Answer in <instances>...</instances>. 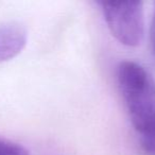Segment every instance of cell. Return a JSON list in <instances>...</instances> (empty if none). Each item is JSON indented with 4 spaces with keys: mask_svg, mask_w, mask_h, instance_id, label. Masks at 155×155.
<instances>
[{
    "mask_svg": "<svg viewBox=\"0 0 155 155\" xmlns=\"http://www.w3.org/2000/svg\"><path fill=\"white\" fill-rule=\"evenodd\" d=\"M117 75L135 130L142 134L155 127V81L151 74L136 62L123 61Z\"/></svg>",
    "mask_w": 155,
    "mask_h": 155,
    "instance_id": "1",
    "label": "cell"
},
{
    "mask_svg": "<svg viewBox=\"0 0 155 155\" xmlns=\"http://www.w3.org/2000/svg\"><path fill=\"white\" fill-rule=\"evenodd\" d=\"M104 19L113 36L122 45L136 47L144 33L143 3L141 1L100 2Z\"/></svg>",
    "mask_w": 155,
    "mask_h": 155,
    "instance_id": "2",
    "label": "cell"
},
{
    "mask_svg": "<svg viewBox=\"0 0 155 155\" xmlns=\"http://www.w3.org/2000/svg\"><path fill=\"white\" fill-rule=\"evenodd\" d=\"M28 33L24 26L10 21L0 24V63L17 56L26 47Z\"/></svg>",
    "mask_w": 155,
    "mask_h": 155,
    "instance_id": "3",
    "label": "cell"
},
{
    "mask_svg": "<svg viewBox=\"0 0 155 155\" xmlns=\"http://www.w3.org/2000/svg\"><path fill=\"white\" fill-rule=\"evenodd\" d=\"M0 155H29V152L21 144L0 137Z\"/></svg>",
    "mask_w": 155,
    "mask_h": 155,
    "instance_id": "4",
    "label": "cell"
},
{
    "mask_svg": "<svg viewBox=\"0 0 155 155\" xmlns=\"http://www.w3.org/2000/svg\"><path fill=\"white\" fill-rule=\"evenodd\" d=\"M140 146L146 155H155V127L140 134Z\"/></svg>",
    "mask_w": 155,
    "mask_h": 155,
    "instance_id": "5",
    "label": "cell"
},
{
    "mask_svg": "<svg viewBox=\"0 0 155 155\" xmlns=\"http://www.w3.org/2000/svg\"><path fill=\"white\" fill-rule=\"evenodd\" d=\"M150 39H151V46H152V52L155 58V9H154V14H153V17H152V22H151Z\"/></svg>",
    "mask_w": 155,
    "mask_h": 155,
    "instance_id": "6",
    "label": "cell"
}]
</instances>
